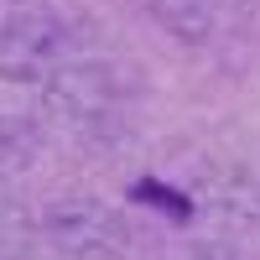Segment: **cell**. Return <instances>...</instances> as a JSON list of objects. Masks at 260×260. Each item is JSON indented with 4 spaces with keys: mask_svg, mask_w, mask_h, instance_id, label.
<instances>
[{
    "mask_svg": "<svg viewBox=\"0 0 260 260\" xmlns=\"http://www.w3.org/2000/svg\"><path fill=\"white\" fill-rule=\"evenodd\" d=\"M182 260H240V255H234L229 245H198V250H187Z\"/></svg>",
    "mask_w": 260,
    "mask_h": 260,
    "instance_id": "cell-7",
    "label": "cell"
},
{
    "mask_svg": "<svg viewBox=\"0 0 260 260\" xmlns=\"http://www.w3.org/2000/svg\"><path fill=\"white\" fill-rule=\"evenodd\" d=\"M42 240H47L62 260H125L130 250V224L115 203L73 192L57 198L42 213Z\"/></svg>",
    "mask_w": 260,
    "mask_h": 260,
    "instance_id": "cell-1",
    "label": "cell"
},
{
    "mask_svg": "<svg viewBox=\"0 0 260 260\" xmlns=\"http://www.w3.org/2000/svg\"><path fill=\"white\" fill-rule=\"evenodd\" d=\"M42 99L68 125H99L120 110V78H115L110 62H62L42 83Z\"/></svg>",
    "mask_w": 260,
    "mask_h": 260,
    "instance_id": "cell-3",
    "label": "cell"
},
{
    "mask_svg": "<svg viewBox=\"0 0 260 260\" xmlns=\"http://www.w3.org/2000/svg\"><path fill=\"white\" fill-rule=\"evenodd\" d=\"M151 6V21L177 37L182 47H203L213 37V0H146Z\"/></svg>",
    "mask_w": 260,
    "mask_h": 260,
    "instance_id": "cell-4",
    "label": "cell"
},
{
    "mask_svg": "<svg viewBox=\"0 0 260 260\" xmlns=\"http://www.w3.org/2000/svg\"><path fill=\"white\" fill-rule=\"evenodd\" d=\"M255 0H213V11H250Z\"/></svg>",
    "mask_w": 260,
    "mask_h": 260,
    "instance_id": "cell-8",
    "label": "cell"
},
{
    "mask_svg": "<svg viewBox=\"0 0 260 260\" xmlns=\"http://www.w3.org/2000/svg\"><path fill=\"white\" fill-rule=\"evenodd\" d=\"M26 245H31V224L6 192H0V260H26Z\"/></svg>",
    "mask_w": 260,
    "mask_h": 260,
    "instance_id": "cell-6",
    "label": "cell"
},
{
    "mask_svg": "<svg viewBox=\"0 0 260 260\" xmlns=\"http://www.w3.org/2000/svg\"><path fill=\"white\" fill-rule=\"evenodd\" d=\"M37 125L21 120V115H0V182L16 177V172H26L37 161Z\"/></svg>",
    "mask_w": 260,
    "mask_h": 260,
    "instance_id": "cell-5",
    "label": "cell"
},
{
    "mask_svg": "<svg viewBox=\"0 0 260 260\" xmlns=\"http://www.w3.org/2000/svg\"><path fill=\"white\" fill-rule=\"evenodd\" d=\"M68 57V31L52 16L26 11L0 21V78L6 83H47Z\"/></svg>",
    "mask_w": 260,
    "mask_h": 260,
    "instance_id": "cell-2",
    "label": "cell"
}]
</instances>
